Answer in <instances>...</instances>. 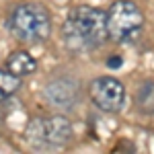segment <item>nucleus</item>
Segmentation results:
<instances>
[{"mask_svg": "<svg viewBox=\"0 0 154 154\" xmlns=\"http://www.w3.org/2000/svg\"><path fill=\"white\" fill-rule=\"evenodd\" d=\"M21 86V78L11 74L8 70H0V103L4 99H8L11 95H14Z\"/></svg>", "mask_w": 154, "mask_h": 154, "instance_id": "9", "label": "nucleus"}, {"mask_svg": "<svg viewBox=\"0 0 154 154\" xmlns=\"http://www.w3.org/2000/svg\"><path fill=\"white\" fill-rule=\"evenodd\" d=\"M72 138V123L64 115L54 117H37L27 128V140L35 148H49V146H64Z\"/></svg>", "mask_w": 154, "mask_h": 154, "instance_id": "4", "label": "nucleus"}, {"mask_svg": "<svg viewBox=\"0 0 154 154\" xmlns=\"http://www.w3.org/2000/svg\"><path fill=\"white\" fill-rule=\"evenodd\" d=\"M45 97L51 105L62 107V109H70L78 101V84L70 78H60L48 84Z\"/></svg>", "mask_w": 154, "mask_h": 154, "instance_id": "6", "label": "nucleus"}, {"mask_svg": "<svg viewBox=\"0 0 154 154\" xmlns=\"http://www.w3.org/2000/svg\"><path fill=\"white\" fill-rule=\"evenodd\" d=\"M91 99L101 111L119 113L125 105V88L113 76H101L91 84Z\"/></svg>", "mask_w": 154, "mask_h": 154, "instance_id": "5", "label": "nucleus"}, {"mask_svg": "<svg viewBox=\"0 0 154 154\" xmlns=\"http://www.w3.org/2000/svg\"><path fill=\"white\" fill-rule=\"evenodd\" d=\"M134 101H136L138 111H142L146 115H154V80H146L140 84Z\"/></svg>", "mask_w": 154, "mask_h": 154, "instance_id": "8", "label": "nucleus"}, {"mask_svg": "<svg viewBox=\"0 0 154 154\" xmlns=\"http://www.w3.org/2000/svg\"><path fill=\"white\" fill-rule=\"evenodd\" d=\"M6 70L11 72V74H14V76H19V78H25V76H29V74H33L37 70V62L29 51L19 49V51H12L11 56H8Z\"/></svg>", "mask_w": 154, "mask_h": 154, "instance_id": "7", "label": "nucleus"}, {"mask_svg": "<svg viewBox=\"0 0 154 154\" xmlns=\"http://www.w3.org/2000/svg\"><path fill=\"white\" fill-rule=\"evenodd\" d=\"M8 31L19 41H45L51 33V17L41 4H19L8 17Z\"/></svg>", "mask_w": 154, "mask_h": 154, "instance_id": "2", "label": "nucleus"}, {"mask_svg": "<svg viewBox=\"0 0 154 154\" xmlns=\"http://www.w3.org/2000/svg\"><path fill=\"white\" fill-rule=\"evenodd\" d=\"M107 66H109V68H119V66H121V58H119V56L111 58L109 62H107Z\"/></svg>", "mask_w": 154, "mask_h": 154, "instance_id": "10", "label": "nucleus"}, {"mask_svg": "<svg viewBox=\"0 0 154 154\" xmlns=\"http://www.w3.org/2000/svg\"><path fill=\"white\" fill-rule=\"evenodd\" d=\"M144 27V14L131 0H117L107 12V33L117 43L134 41Z\"/></svg>", "mask_w": 154, "mask_h": 154, "instance_id": "3", "label": "nucleus"}, {"mask_svg": "<svg viewBox=\"0 0 154 154\" xmlns=\"http://www.w3.org/2000/svg\"><path fill=\"white\" fill-rule=\"evenodd\" d=\"M107 12L93 6H76L64 23V39L72 51H88L107 41Z\"/></svg>", "mask_w": 154, "mask_h": 154, "instance_id": "1", "label": "nucleus"}]
</instances>
